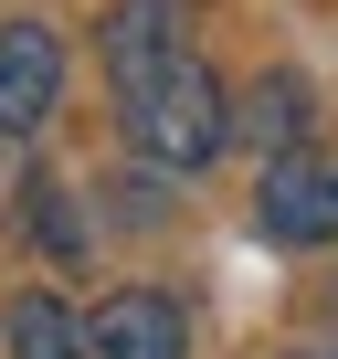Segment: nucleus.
<instances>
[{
	"mask_svg": "<svg viewBox=\"0 0 338 359\" xmlns=\"http://www.w3.org/2000/svg\"><path fill=\"white\" fill-rule=\"evenodd\" d=\"M85 348L95 359H191V306L158 296V285H116L85 317Z\"/></svg>",
	"mask_w": 338,
	"mask_h": 359,
	"instance_id": "obj_5",
	"label": "nucleus"
},
{
	"mask_svg": "<svg viewBox=\"0 0 338 359\" xmlns=\"http://www.w3.org/2000/svg\"><path fill=\"white\" fill-rule=\"evenodd\" d=\"M64 106V32L53 22H0V137H32Z\"/></svg>",
	"mask_w": 338,
	"mask_h": 359,
	"instance_id": "obj_4",
	"label": "nucleus"
},
{
	"mask_svg": "<svg viewBox=\"0 0 338 359\" xmlns=\"http://www.w3.org/2000/svg\"><path fill=\"white\" fill-rule=\"evenodd\" d=\"M233 137H254L264 158L306 148V137H317V85H306V74H285V64H264V74L233 95Z\"/></svg>",
	"mask_w": 338,
	"mask_h": 359,
	"instance_id": "obj_6",
	"label": "nucleus"
},
{
	"mask_svg": "<svg viewBox=\"0 0 338 359\" xmlns=\"http://www.w3.org/2000/svg\"><path fill=\"white\" fill-rule=\"evenodd\" d=\"M327 359H338V348H327Z\"/></svg>",
	"mask_w": 338,
	"mask_h": 359,
	"instance_id": "obj_10",
	"label": "nucleus"
},
{
	"mask_svg": "<svg viewBox=\"0 0 338 359\" xmlns=\"http://www.w3.org/2000/svg\"><path fill=\"white\" fill-rule=\"evenodd\" d=\"M191 32H201V0H106V74H116V95L148 85L158 64L201 53Z\"/></svg>",
	"mask_w": 338,
	"mask_h": 359,
	"instance_id": "obj_3",
	"label": "nucleus"
},
{
	"mask_svg": "<svg viewBox=\"0 0 338 359\" xmlns=\"http://www.w3.org/2000/svg\"><path fill=\"white\" fill-rule=\"evenodd\" d=\"M254 222H264V243H285V254L338 243V158H327V148H285V158L264 169V191H254Z\"/></svg>",
	"mask_w": 338,
	"mask_h": 359,
	"instance_id": "obj_2",
	"label": "nucleus"
},
{
	"mask_svg": "<svg viewBox=\"0 0 338 359\" xmlns=\"http://www.w3.org/2000/svg\"><path fill=\"white\" fill-rule=\"evenodd\" d=\"M285 359H327V348H285Z\"/></svg>",
	"mask_w": 338,
	"mask_h": 359,
	"instance_id": "obj_9",
	"label": "nucleus"
},
{
	"mask_svg": "<svg viewBox=\"0 0 338 359\" xmlns=\"http://www.w3.org/2000/svg\"><path fill=\"white\" fill-rule=\"evenodd\" d=\"M22 233L43 243V254H85V222H74V201H64V180H32V191H22Z\"/></svg>",
	"mask_w": 338,
	"mask_h": 359,
	"instance_id": "obj_8",
	"label": "nucleus"
},
{
	"mask_svg": "<svg viewBox=\"0 0 338 359\" xmlns=\"http://www.w3.org/2000/svg\"><path fill=\"white\" fill-rule=\"evenodd\" d=\"M116 127H127V158L191 180V169H212V158L233 148V85H222L201 53H180V64H158L148 85L116 95Z\"/></svg>",
	"mask_w": 338,
	"mask_h": 359,
	"instance_id": "obj_1",
	"label": "nucleus"
},
{
	"mask_svg": "<svg viewBox=\"0 0 338 359\" xmlns=\"http://www.w3.org/2000/svg\"><path fill=\"white\" fill-rule=\"evenodd\" d=\"M0 348H11V359H95V348H85V317H74L53 285L11 296V317H0Z\"/></svg>",
	"mask_w": 338,
	"mask_h": 359,
	"instance_id": "obj_7",
	"label": "nucleus"
}]
</instances>
